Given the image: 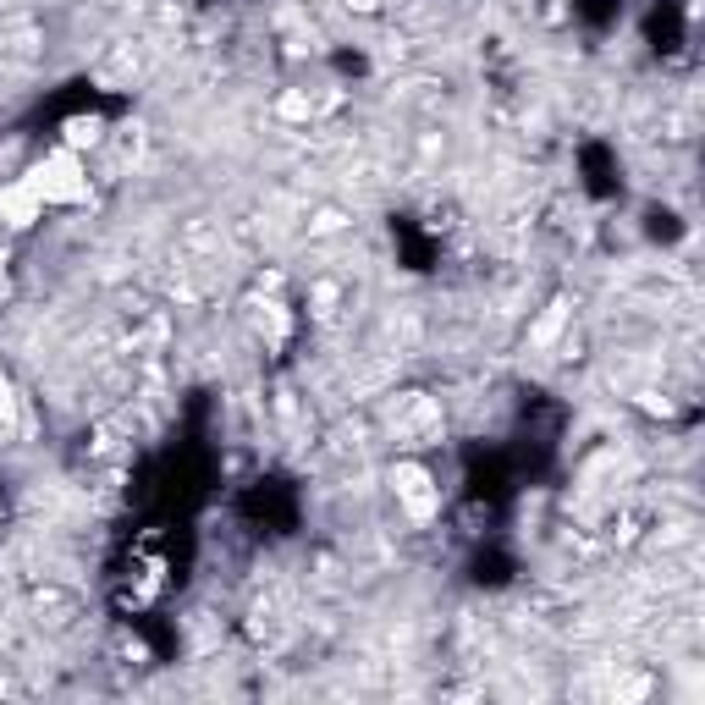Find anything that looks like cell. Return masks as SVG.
Returning a JSON list of instances; mask_svg holds the SVG:
<instances>
[{
	"label": "cell",
	"mask_w": 705,
	"mask_h": 705,
	"mask_svg": "<svg viewBox=\"0 0 705 705\" xmlns=\"http://www.w3.org/2000/svg\"><path fill=\"white\" fill-rule=\"evenodd\" d=\"M28 188L39 193L45 204H72V199H83L89 193V177H83V160H78V149H50L45 160H39L34 171H28Z\"/></svg>",
	"instance_id": "cell-1"
},
{
	"label": "cell",
	"mask_w": 705,
	"mask_h": 705,
	"mask_svg": "<svg viewBox=\"0 0 705 705\" xmlns=\"http://www.w3.org/2000/svg\"><path fill=\"white\" fill-rule=\"evenodd\" d=\"M392 491H397V502H403L414 518H430L441 507L436 480H430V469H419V463H397V469H392Z\"/></svg>",
	"instance_id": "cell-2"
},
{
	"label": "cell",
	"mask_w": 705,
	"mask_h": 705,
	"mask_svg": "<svg viewBox=\"0 0 705 705\" xmlns=\"http://www.w3.org/2000/svg\"><path fill=\"white\" fill-rule=\"evenodd\" d=\"M39 215H45V199H39V193L28 188L23 177H17V182H6V188H0V221L12 226V232H23V226H34Z\"/></svg>",
	"instance_id": "cell-3"
},
{
	"label": "cell",
	"mask_w": 705,
	"mask_h": 705,
	"mask_svg": "<svg viewBox=\"0 0 705 705\" xmlns=\"http://www.w3.org/2000/svg\"><path fill=\"white\" fill-rule=\"evenodd\" d=\"M568 298H557V303H546V314H540V320L535 325H529V342H535V347H546L551 342V336H557L562 331V320H568Z\"/></svg>",
	"instance_id": "cell-4"
},
{
	"label": "cell",
	"mask_w": 705,
	"mask_h": 705,
	"mask_svg": "<svg viewBox=\"0 0 705 705\" xmlns=\"http://www.w3.org/2000/svg\"><path fill=\"white\" fill-rule=\"evenodd\" d=\"M100 133H105L100 116H72V122H67V149H94V144H100Z\"/></svg>",
	"instance_id": "cell-5"
},
{
	"label": "cell",
	"mask_w": 705,
	"mask_h": 705,
	"mask_svg": "<svg viewBox=\"0 0 705 705\" xmlns=\"http://www.w3.org/2000/svg\"><path fill=\"white\" fill-rule=\"evenodd\" d=\"M17 419V397H12V375L0 370V430H12Z\"/></svg>",
	"instance_id": "cell-6"
},
{
	"label": "cell",
	"mask_w": 705,
	"mask_h": 705,
	"mask_svg": "<svg viewBox=\"0 0 705 705\" xmlns=\"http://www.w3.org/2000/svg\"><path fill=\"white\" fill-rule=\"evenodd\" d=\"M336 226H342V215H336V210H320V215H314V226H309V232H314V237H325V232H336Z\"/></svg>",
	"instance_id": "cell-7"
},
{
	"label": "cell",
	"mask_w": 705,
	"mask_h": 705,
	"mask_svg": "<svg viewBox=\"0 0 705 705\" xmlns=\"http://www.w3.org/2000/svg\"><path fill=\"white\" fill-rule=\"evenodd\" d=\"M0 694H6V672H0Z\"/></svg>",
	"instance_id": "cell-8"
}]
</instances>
